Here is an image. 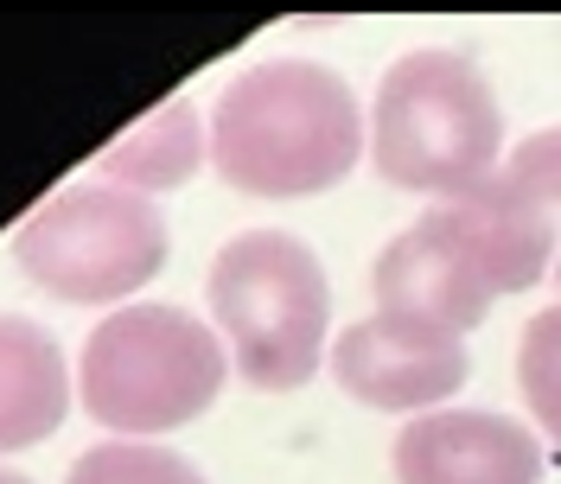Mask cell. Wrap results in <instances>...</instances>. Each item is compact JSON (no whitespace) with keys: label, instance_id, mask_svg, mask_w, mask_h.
Masks as SVG:
<instances>
[{"label":"cell","instance_id":"cell-15","mask_svg":"<svg viewBox=\"0 0 561 484\" xmlns=\"http://www.w3.org/2000/svg\"><path fill=\"white\" fill-rule=\"evenodd\" d=\"M0 484H33V479H26V472H7V465H0Z\"/></svg>","mask_w":561,"mask_h":484},{"label":"cell","instance_id":"cell-13","mask_svg":"<svg viewBox=\"0 0 561 484\" xmlns=\"http://www.w3.org/2000/svg\"><path fill=\"white\" fill-rule=\"evenodd\" d=\"M517 389L542 434L561 440V307H542L517 345Z\"/></svg>","mask_w":561,"mask_h":484},{"label":"cell","instance_id":"cell-2","mask_svg":"<svg viewBox=\"0 0 561 484\" xmlns=\"http://www.w3.org/2000/svg\"><path fill=\"white\" fill-rule=\"evenodd\" d=\"M370 160L389 185L434 192L440 205L479 192L504 166V115L485 70L440 45L396 58L370 108Z\"/></svg>","mask_w":561,"mask_h":484},{"label":"cell","instance_id":"cell-10","mask_svg":"<svg viewBox=\"0 0 561 484\" xmlns=\"http://www.w3.org/2000/svg\"><path fill=\"white\" fill-rule=\"evenodd\" d=\"M70 415V370L58 338L26 312H0V452H26Z\"/></svg>","mask_w":561,"mask_h":484},{"label":"cell","instance_id":"cell-6","mask_svg":"<svg viewBox=\"0 0 561 484\" xmlns=\"http://www.w3.org/2000/svg\"><path fill=\"white\" fill-rule=\"evenodd\" d=\"M370 293H377V319L389 325H415V332H440V338H466L491 312L497 287L485 268L466 255V242L427 210L389 242L370 268Z\"/></svg>","mask_w":561,"mask_h":484},{"label":"cell","instance_id":"cell-7","mask_svg":"<svg viewBox=\"0 0 561 484\" xmlns=\"http://www.w3.org/2000/svg\"><path fill=\"white\" fill-rule=\"evenodd\" d=\"M332 377L351 402L383 408V415H434L459 382L472 377L466 338L389 325V319H357L332 345Z\"/></svg>","mask_w":561,"mask_h":484},{"label":"cell","instance_id":"cell-4","mask_svg":"<svg viewBox=\"0 0 561 484\" xmlns=\"http://www.w3.org/2000/svg\"><path fill=\"white\" fill-rule=\"evenodd\" d=\"M230 357L217 325L185 307H122L90 332L77 389L103 434H173L224 395Z\"/></svg>","mask_w":561,"mask_h":484},{"label":"cell","instance_id":"cell-8","mask_svg":"<svg viewBox=\"0 0 561 484\" xmlns=\"http://www.w3.org/2000/svg\"><path fill=\"white\" fill-rule=\"evenodd\" d=\"M396 484H542V447L511 415L434 408L396 434Z\"/></svg>","mask_w":561,"mask_h":484},{"label":"cell","instance_id":"cell-9","mask_svg":"<svg viewBox=\"0 0 561 484\" xmlns=\"http://www.w3.org/2000/svg\"><path fill=\"white\" fill-rule=\"evenodd\" d=\"M434 217L466 242V255L485 268V280L497 293H524V287H536V280L556 268L561 217H549L524 185H511L504 173H491L485 185L466 192V198L434 205Z\"/></svg>","mask_w":561,"mask_h":484},{"label":"cell","instance_id":"cell-12","mask_svg":"<svg viewBox=\"0 0 561 484\" xmlns=\"http://www.w3.org/2000/svg\"><path fill=\"white\" fill-rule=\"evenodd\" d=\"M65 484H205V472L185 452L153 440H103L70 465Z\"/></svg>","mask_w":561,"mask_h":484},{"label":"cell","instance_id":"cell-16","mask_svg":"<svg viewBox=\"0 0 561 484\" xmlns=\"http://www.w3.org/2000/svg\"><path fill=\"white\" fill-rule=\"evenodd\" d=\"M556 280H561V255H556Z\"/></svg>","mask_w":561,"mask_h":484},{"label":"cell","instance_id":"cell-1","mask_svg":"<svg viewBox=\"0 0 561 484\" xmlns=\"http://www.w3.org/2000/svg\"><path fill=\"white\" fill-rule=\"evenodd\" d=\"M364 153V108L332 65L268 58L237 70L210 103V166L249 198L332 192Z\"/></svg>","mask_w":561,"mask_h":484},{"label":"cell","instance_id":"cell-5","mask_svg":"<svg viewBox=\"0 0 561 484\" xmlns=\"http://www.w3.org/2000/svg\"><path fill=\"white\" fill-rule=\"evenodd\" d=\"M167 249H173V230L160 205L103 178H83L45 198L13 230V262L51 300H70V307H108L140 293L167 268Z\"/></svg>","mask_w":561,"mask_h":484},{"label":"cell","instance_id":"cell-14","mask_svg":"<svg viewBox=\"0 0 561 484\" xmlns=\"http://www.w3.org/2000/svg\"><path fill=\"white\" fill-rule=\"evenodd\" d=\"M497 173L511 178V185H524L549 217H561V128H542V135L517 140Z\"/></svg>","mask_w":561,"mask_h":484},{"label":"cell","instance_id":"cell-3","mask_svg":"<svg viewBox=\"0 0 561 484\" xmlns=\"http://www.w3.org/2000/svg\"><path fill=\"white\" fill-rule=\"evenodd\" d=\"M205 300L243 382L280 395L319 370V350L332 332V287H325V262L300 237L287 230L230 237L210 262Z\"/></svg>","mask_w":561,"mask_h":484},{"label":"cell","instance_id":"cell-11","mask_svg":"<svg viewBox=\"0 0 561 484\" xmlns=\"http://www.w3.org/2000/svg\"><path fill=\"white\" fill-rule=\"evenodd\" d=\"M210 122L198 115L192 96H173V103H160L153 115H140L128 135L108 147L103 160H96V178L103 185H122V192H140V198H160V192H173L185 178L198 173V160H205V135Z\"/></svg>","mask_w":561,"mask_h":484}]
</instances>
